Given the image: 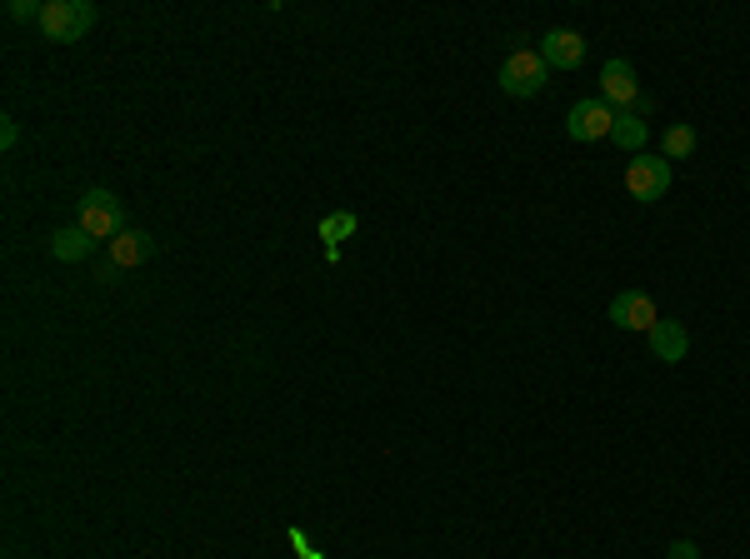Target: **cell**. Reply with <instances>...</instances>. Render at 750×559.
Listing matches in <instances>:
<instances>
[{"label":"cell","instance_id":"1","mask_svg":"<svg viewBox=\"0 0 750 559\" xmlns=\"http://www.w3.org/2000/svg\"><path fill=\"white\" fill-rule=\"evenodd\" d=\"M41 41L51 45H76L90 35V25H96V6L90 0H45L41 11Z\"/></svg>","mask_w":750,"mask_h":559},{"label":"cell","instance_id":"2","mask_svg":"<svg viewBox=\"0 0 750 559\" xmlns=\"http://www.w3.org/2000/svg\"><path fill=\"white\" fill-rule=\"evenodd\" d=\"M76 226L86 230L90 240H100V245H110V240H116L120 230H131V226H126V205H120L116 195L106 190V185H90V190L80 195V205H76Z\"/></svg>","mask_w":750,"mask_h":559},{"label":"cell","instance_id":"3","mask_svg":"<svg viewBox=\"0 0 750 559\" xmlns=\"http://www.w3.org/2000/svg\"><path fill=\"white\" fill-rule=\"evenodd\" d=\"M155 235L151 230H120L116 240L106 245V260H100V270H96V285H116V275H126V270H141L145 260H155Z\"/></svg>","mask_w":750,"mask_h":559},{"label":"cell","instance_id":"4","mask_svg":"<svg viewBox=\"0 0 750 559\" xmlns=\"http://www.w3.org/2000/svg\"><path fill=\"white\" fill-rule=\"evenodd\" d=\"M545 80H551V65H545V55L531 51V45H515V51L506 55V65H500V90L511 100L541 96Z\"/></svg>","mask_w":750,"mask_h":559},{"label":"cell","instance_id":"5","mask_svg":"<svg viewBox=\"0 0 750 559\" xmlns=\"http://www.w3.org/2000/svg\"><path fill=\"white\" fill-rule=\"evenodd\" d=\"M616 116H620V110L610 106V100L586 96V100H576V106L566 110V135H570V140H580V145H596V140H610V130H616Z\"/></svg>","mask_w":750,"mask_h":559},{"label":"cell","instance_id":"6","mask_svg":"<svg viewBox=\"0 0 750 559\" xmlns=\"http://www.w3.org/2000/svg\"><path fill=\"white\" fill-rule=\"evenodd\" d=\"M626 190L641 205L665 200V190H671V161H665V155H631V165H626Z\"/></svg>","mask_w":750,"mask_h":559},{"label":"cell","instance_id":"7","mask_svg":"<svg viewBox=\"0 0 750 559\" xmlns=\"http://www.w3.org/2000/svg\"><path fill=\"white\" fill-rule=\"evenodd\" d=\"M610 325H616V330H631V335H651L655 325H661V310H655V300L645 291H620L616 300H610Z\"/></svg>","mask_w":750,"mask_h":559},{"label":"cell","instance_id":"8","mask_svg":"<svg viewBox=\"0 0 750 559\" xmlns=\"http://www.w3.org/2000/svg\"><path fill=\"white\" fill-rule=\"evenodd\" d=\"M600 100H610L616 110H635V100H641V80H635L631 61L610 55V61L600 65Z\"/></svg>","mask_w":750,"mask_h":559},{"label":"cell","instance_id":"9","mask_svg":"<svg viewBox=\"0 0 750 559\" xmlns=\"http://www.w3.org/2000/svg\"><path fill=\"white\" fill-rule=\"evenodd\" d=\"M541 55L551 70H576V65L586 61V35L570 31V25H551V31L541 35Z\"/></svg>","mask_w":750,"mask_h":559},{"label":"cell","instance_id":"10","mask_svg":"<svg viewBox=\"0 0 750 559\" xmlns=\"http://www.w3.org/2000/svg\"><path fill=\"white\" fill-rule=\"evenodd\" d=\"M645 344H651V355L661 360V365H681V360L691 355V330H685L681 320H661L645 335Z\"/></svg>","mask_w":750,"mask_h":559},{"label":"cell","instance_id":"11","mask_svg":"<svg viewBox=\"0 0 750 559\" xmlns=\"http://www.w3.org/2000/svg\"><path fill=\"white\" fill-rule=\"evenodd\" d=\"M360 230V216L356 210H330V216H320V226H316V240L326 245V260L330 265H340V245H346L350 235Z\"/></svg>","mask_w":750,"mask_h":559},{"label":"cell","instance_id":"12","mask_svg":"<svg viewBox=\"0 0 750 559\" xmlns=\"http://www.w3.org/2000/svg\"><path fill=\"white\" fill-rule=\"evenodd\" d=\"M96 250H100V240H90L80 226H66V230H55V235H51V255L66 260V265H76V260H90Z\"/></svg>","mask_w":750,"mask_h":559},{"label":"cell","instance_id":"13","mask_svg":"<svg viewBox=\"0 0 750 559\" xmlns=\"http://www.w3.org/2000/svg\"><path fill=\"white\" fill-rule=\"evenodd\" d=\"M610 140H616L626 155H641L645 140H651V130H645V120L635 116V110H620L616 116V130H610Z\"/></svg>","mask_w":750,"mask_h":559},{"label":"cell","instance_id":"14","mask_svg":"<svg viewBox=\"0 0 750 559\" xmlns=\"http://www.w3.org/2000/svg\"><path fill=\"white\" fill-rule=\"evenodd\" d=\"M696 125H685V120H675V125H665V140H661V151L665 161H685V155L696 151Z\"/></svg>","mask_w":750,"mask_h":559},{"label":"cell","instance_id":"15","mask_svg":"<svg viewBox=\"0 0 750 559\" xmlns=\"http://www.w3.org/2000/svg\"><path fill=\"white\" fill-rule=\"evenodd\" d=\"M285 539H291V549H295V555H301V559H326L316 545H311V539H305V529H301V525H291V529H285Z\"/></svg>","mask_w":750,"mask_h":559},{"label":"cell","instance_id":"16","mask_svg":"<svg viewBox=\"0 0 750 559\" xmlns=\"http://www.w3.org/2000/svg\"><path fill=\"white\" fill-rule=\"evenodd\" d=\"M41 11H45V6H35V0H11V6H6V15H11V21H41Z\"/></svg>","mask_w":750,"mask_h":559},{"label":"cell","instance_id":"17","mask_svg":"<svg viewBox=\"0 0 750 559\" xmlns=\"http://www.w3.org/2000/svg\"><path fill=\"white\" fill-rule=\"evenodd\" d=\"M15 140H21V125H15V120L6 116V120H0V151L11 155V151H15Z\"/></svg>","mask_w":750,"mask_h":559},{"label":"cell","instance_id":"18","mask_svg":"<svg viewBox=\"0 0 750 559\" xmlns=\"http://www.w3.org/2000/svg\"><path fill=\"white\" fill-rule=\"evenodd\" d=\"M665 559H700V545L696 539H675V545L665 549Z\"/></svg>","mask_w":750,"mask_h":559}]
</instances>
